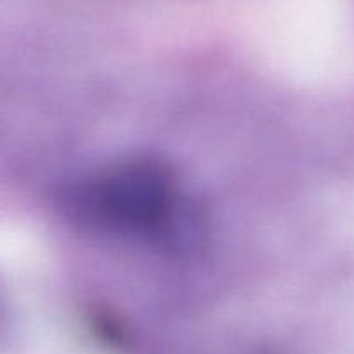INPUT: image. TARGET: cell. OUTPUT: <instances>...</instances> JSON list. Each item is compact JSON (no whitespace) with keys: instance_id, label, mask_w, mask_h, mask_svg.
<instances>
[{"instance_id":"obj_1","label":"cell","mask_w":354,"mask_h":354,"mask_svg":"<svg viewBox=\"0 0 354 354\" xmlns=\"http://www.w3.org/2000/svg\"><path fill=\"white\" fill-rule=\"evenodd\" d=\"M162 177L153 167H125L88 189L87 202L111 223L151 226L169 207Z\"/></svg>"}]
</instances>
